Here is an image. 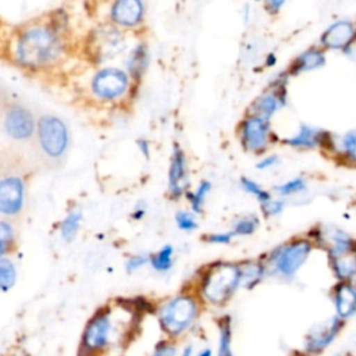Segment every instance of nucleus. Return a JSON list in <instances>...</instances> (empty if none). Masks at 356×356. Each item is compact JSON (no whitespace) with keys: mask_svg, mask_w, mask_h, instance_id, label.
<instances>
[{"mask_svg":"<svg viewBox=\"0 0 356 356\" xmlns=\"http://www.w3.org/2000/svg\"><path fill=\"white\" fill-rule=\"evenodd\" d=\"M61 53L58 33L49 25H33L22 31L15 42L14 56L18 64L40 68L51 64Z\"/></svg>","mask_w":356,"mask_h":356,"instance_id":"obj_1","label":"nucleus"},{"mask_svg":"<svg viewBox=\"0 0 356 356\" xmlns=\"http://www.w3.org/2000/svg\"><path fill=\"white\" fill-rule=\"evenodd\" d=\"M241 286V267L235 263L217 261L209 267L200 281L203 298L214 305L222 306Z\"/></svg>","mask_w":356,"mask_h":356,"instance_id":"obj_2","label":"nucleus"},{"mask_svg":"<svg viewBox=\"0 0 356 356\" xmlns=\"http://www.w3.org/2000/svg\"><path fill=\"white\" fill-rule=\"evenodd\" d=\"M26 178L17 163H0V214L17 217L25 202Z\"/></svg>","mask_w":356,"mask_h":356,"instance_id":"obj_3","label":"nucleus"},{"mask_svg":"<svg viewBox=\"0 0 356 356\" xmlns=\"http://www.w3.org/2000/svg\"><path fill=\"white\" fill-rule=\"evenodd\" d=\"M199 313V305L192 295H177L159 309V323L168 335H179L192 325Z\"/></svg>","mask_w":356,"mask_h":356,"instance_id":"obj_4","label":"nucleus"},{"mask_svg":"<svg viewBox=\"0 0 356 356\" xmlns=\"http://www.w3.org/2000/svg\"><path fill=\"white\" fill-rule=\"evenodd\" d=\"M312 249L313 246L309 239H293L273 250L268 256L267 264L277 275L291 278L306 263Z\"/></svg>","mask_w":356,"mask_h":356,"instance_id":"obj_5","label":"nucleus"},{"mask_svg":"<svg viewBox=\"0 0 356 356\" xmlns=\"http://www.w3.org/2000/svg\"><path fill=\"white\" fill-rule=\"evenodd\" d=\"M113 334L114 321L111 309L104 307L88 321L82 334L79 356H92L96 352L104 350L111 343Z\"/></svg>","mask_w":356,"mask_h":356,"instance_id":"obj_6","label":"nucleus"},{"mask_svg":"<svg viewBox=\"0 0 356 356\" xmlns=\"http://www.w3.org/2000/svg\"><path fill=\"white\" fill-rule=\"evenodd\" d=\"M38 142L47 157H61L68 147V129L65 124L54 115L42 117L38 122Z\"/></svg>","mask_w":356,"mask_h":356,"instance_id":"obj_7","label":"nucleus"},{"mask_svg":"<svg viewBox=\"0 0 356 356\" xmlns=\"http://www.w3.org/2000/svg\"><path fill=\"white\" fill-rule=\"evenodd\" d=\"M270 139L268 120L256 114L249 115L241 125V142L245 150L261 153L266 150Z\"/></svg>","mask_w":356,"mask_h":356,"instance_id":"obj_8","label":"nucleus"},{"mask_svg":"<svg viewBox=\"0 0 356 356\" xmlns=\"http://www.w3.org/2000/svg\"><path fill=\"white\" fill-rule=\"evenodd\" d=\"M128 88V76L122 70L104 68L100 70L92 82L95 95L100 99L113 100L120 97Z\"/></svg>","mask_w":356,"mask_h":356,"instance_id":"obj_9","label":"nucleus"},{"mask_svg":"<svg viewBox=\"0 0 356 356\" xmlns=\"http://www.w3.org/2000/svg\"><path fill=\"white\" fill-rule=\"evenodd\" d=\"M343 325V320H341L338 316L330 317L317 325H314L306 339H305V350L309 355H318L321 353L330 343L334 342L337 335L339 334L341 328Z\"/></svg>","mask_w":356,"mask_h":356,"instance_id":"obj_10","label":"nucleus"},{"mask_svg":"<svg viewBox=\"0 0 356 356\" xmlns=\"http://www.w3.org/2000/svg\"><path fill=\"white\" fill-rule=\"evenodd\" d=\"M4 129L8 136L17 140L28 139L35 132V120L31 111L24 107H11L4 117Z\"/></svg>","mask_w":356,"mask_h":356,"instance_id":"obj_11","label":"nucleus"},{"mask_svg":"<svg viewBox=\"0 0 356 356\" xmlns=\"http://www.w3.org/2000/svg\"><path fill=\"white\" fill-rule=\"evenodd\" d=\"M189 185V171L185 153L175 145L171 156V164L168 171V192L171 197L178 199Z\"/></svg>","mask_w":356,"mask_h":356,"instance_id":"obj_12","label":"nucleus"},{"mask_svg":"<svg viewBox=\"0 0 356 356\" xmlns=\"http://www.w3.org/2000/svg\"><path fill=\"white\" fill-rule=\"evenodd\" d=\"M122 36L113 26L100 28L95 32L90 46L95 57L100 61L108 60L122 50Z\"/></svg>","mask_w":356,"mask_h":356,"instance_id":"obj_13","label":"nucleus"},{"mask_svg":"<svg viewBox=\"0 0 356 356\" xmlns=\"http://www.w3.org/2000/svg\"><path fill=\"white\" fill-rule=\"evenodd\" d=\"M355 35V28L350 21H337L332 25H330L323 36H321V44L328 49H343L352 44Z\"/></svg>","mask_w":356,"mask_h":356,"instance_id":"obj_14","label":"nucleus"},{"mask_svg":"<svg viewBox=\"0 0 356 356\" xmlns=\"http://www.w3.org/2000/svg\"><path fill=\"white\" fill-rule=\"evenodd\" d=\"M143 4L140 0H115L111 8V18L122 26H135L142 21Z\"/></svg>","mask_w":356,"mask_h":356,"instance_id":"obj_15","label":"nucleus"},{"mask_svg":"<svg viewBox=\"0 0 356 356\" xmlns=\"http://www.w3.org/2000/svg\"><path fill=\"white\" fill-rule=\"evenodd\" d=\"M334 305L337 316L341 320H348L353 317L356 312V291L350 281H341L334 288Z\"/></svg>","mask_w":356,"mask_h":356,"instance_id":"obj_16","label":"nucleus"},{"mask_svg":"<svg viewBox=\"0 0 356 356\" xmlns=\"http://www.w3.org/2000/svg\"><path fill=\"white\" fill-rule=\"evenodd\" d=\"M285 143L298 149H312L316 146H325L331 143L330 135L321 129L302 125L296 135L285 139Z\"/></svg>","mask_w":356,"mask_h":356,"instance_id":"obj_17","label":"nucleus"},{"mask_svg":"<svg viewBox=\"0 0 356 356\" xmlns=\"http://www.w3.org/2000/svg\"><path fill=\"white\" fill-rule=\"evenodd\" d=\"M318 239H323V243L328 242L330 246L327 248L330 259L343 256L348 253H355V241L353 238L338 228H331L328 232H323L318 236Z\"/></svg>","mask_w":356,"mask_h":356,"instance_id":"obj_18","label":"nucleus"},{"mask_svg":"<svg viewBox=\"0 0 356 356\" xmlns=\"http://www.w3.org/2000/svg\"><path fill=\"white\" fill-rule=\"evenodd\" d=\"M278 89V88H277ZM284 95H281V90H271L268 93H264L253 103V114L263 117L266 120H270V117L284 104Z\"/></svg>","mask_w":356,"mask_h":356,"instance_id":"obj_19","label":"nucleus"},{"mask_svg":"<svg viewBox=\"0 0 356 356\" xmlns=\"http://www.w3.org/2000/svg\"><path fill=\"white\" fill-rule=\"evenodd\" d=\"M334 274L339 281H352L356 273L355 253H348L343 256L330 259Z\"/></svg>","mask_w":356,"mask_h":356,"instance_id":"obj_20","label":"nucleus"},{"mask_svg":"<svg viewBox=\"0 0 356 356\" xmlns=\"http://www.w3.org/2000/svg\"><path fill=\"white\" fill-rule=\"evenodd\" d=\"M324 64V53L320 51L318 49H310L305 53H302L292 64L291 71L293 74L302 72V71H309L318 68Z\"/></svg>","mask_w":356,"mask_h":356,"instance_id":"obj_21","label":"nucleus"},{"mask_svg":"<svg viewBox=\"0 0 356 356\" xmlns=\"http://www.w3.org/2000/svg\"><path fill=\"white\" fill-rule=\"evenodd\" d=\"M241 267V285L246 288L254 286L266 274V266L257 261H248L245 264H239Z\"/></svg>","mask_w":356,"mask_h":356,"instance_id":"obj_22","label":"nucleus"},{"mask_svg":"<svg viewBox=\"0 0 356 356\" xmlns=\"http://www.w3.org/2000/svg\"><path fill=\"white\" fill-rule=\"evenodd\" d=\"M232 330L229 316H224L218 321V350L217 356H234L232 355Z\"/></svg>","mask_w":356,"mask_h":356,"instance_id":"obj_23","label":"nucleus"},{"mask_svg":"<svg viewBox=\"0 0 356 356\" xmlns=\"http://www.w3.org/2000/svg\"><path fill=\"white\" fill-rule=\"evenodd\" d=\"M81 221H82V211L79 209H74L65 216V218L60 225V234L64 241L71 242L76 236L81 227Z\"/></svg>","mask_w":356,"mask_h":356,"instance_id":"obj_24","label":"nucleus"},{"mask_svg":"<svg viewBox=\"0 0 356 356\" xmlns=\"http://www.w3.org/2000/svg\"><path fill=\"white\" fill-rule=\"evenodd\" d=\"M149 264L156 271H168L174 264V248L171 245H164L157 253L149 257Z\"/></svg>","mask_w":356,"mask_h":356,"instance_id":"obj_25","label":"nucleus"},{"mask_svg":"<svg viewBox=\"0 0 356 356\" xmlns=\"http://www.w3.org/2000/svg\"><path fill=\"white\" fill-rule=\"evenodd\" d=\"M15 242L14 227L6 220H0V259L15 249Z\"/></svg>","mask_w":356,"mask_h":356,"instance_id":"obj_26","label":"nucleus"},{"mask_svg":"<svg viewBox=\"0 0 356 356\" xmlns=\"http://www.w3.org/2000/svg\"><path fill=\"white\" fill-rule=\"evenodd\" d=\"M211 191V182L209 181H202L197 188L193 191V192H186V197L191 203V207L195 213H200L202 209H203V203L207 197V195L210 193Z\"/></svg>","mask_w":356,"mask_h":356,"instance_id":"obj_27","label":"nucleus"},{"mask_svg":"<svg viewBox=\"0 0 356 356\" xmlns=\"http://www.w3.org/2000/svg\"><path fill=\"white\" fill-rule=\"evenodd\" d=\"M17 280V270L8 259H0V292H6L14 286Z\"/></svg>","mask_w":356,"mask_h":356,"instance_id":"obj_28","label":"nucleus"},{"mask_svg":"<svg viewBox=\"0 0 356 356\" xmlns=\"http://www.w3.org/2000/svg\"><path fill=\"white\" fill-rule=\"evenodd\" d=\"M146 65V49L143 46H138L128 60V70L132 76L139 78Z\"/></svg>","mask_w":356,"mask_h":356,"instance_id":"obj_29","label":"nucleus"},{"mask_svg":"<svg viewBox=\"0 0 356 356\" xmlns=\"http://www.w3.org/2000/svg\"><path fill=\"white\" fill-rule=\"evenodd\" d=\"M274 189L280 196H292V195L300 193L306 189V181L302 177H296V178H292L281 185H277Z\"/></svg>","mask_w":356,"mask_h":356,"instance_id":"obj_30","label":"nucleus"},{"mask_svg":"<svg viewBox=\"0 0 356 356\" xmlns=\"http://www.w3.org/2000/svg\"><path fill=\"white\" fill-rule=\"evenodd\" d=\"M259 227V218L254 216H245L242 218H239L232 228V235H250L253 234Z\"/></svg>","mask_w":356,"mask_h":356,"instance_id":"obj_31","label":"nucleus"},{"mask_svg":"<svg viewBox=\"0 0 356 356\" xmlns=\"http://www.w3.org/2000/svg\"><path fill=\"white\" fill-rule=\"evenodd\" d=\"M241 186L248 192V193H250V195H253L254 197H257V200L261 203V202H266V200H268L270 197H271V195L266 191V189H263L256 181H253V179H250V178H245V177H242L241 178Z\"/></svg>","mask_w":356,"mask_h":356,"instance_id":"obj_32","label":"nucleus"},{"mask_svg":"<svg viewBox=\"0 0 356 356\" xmlns=\"http://www.w3.org/2000/svg\"><path fill=\"white\" fill-rule=\"evenodd\" d=\"M175 222L181 231L191 232L197 228V221L193 216V213H189L186 210H179L175 213Z\"/></svg>","mask_w":356,"mask_h":356,"instance_id":"obj_33","label":"nucleus"},{"mask_svg":"<svg viewBox=\"0 0 356 356\" xmlns=\"http://www.w3.org/2000/svg\"><path fill=\"white\" fill-rule=\"evenodd\" d=\"M341 150L349 161H352V163L355 161V157H356V136H355L353 131H349L341 139Z\"/></svg>","mask_w":356,"mask_h":356,"instance_id":"obj_34","label":"nucleus"},{"mask_svg":"<svg viewBox=\"0 0 356 356\" xmlns=\"http://www.w3.org/2000/svg\"><path fill=\"white\" fill-rule=\"evenodd\" d=\"M284 210V203L281 200L270 197L266 202H261V211L266 217H274L278 216Z\"/></svg>","mask_w":356,"mask_h":356,"instance_id":"obj_35","label":"nucleus"},{"mask_svg":"<svg viewBox=\"0 0 356 356\" xmlns=\"http://www.w3.org/2000/svg\"><path fill=\"white\" fill-rule=\"evenodd\" d=\"M149 263V257L145 254H135L132 257H129L125 263V268L128 273H134L139 268H142L143 266H146Z\"/></svg>","mask_w":356,"mask_h":356,"instance_id":"obj_36","label":"nucleus"},{"mask_svg":"<svg viewBox=\"0 0 356 356\" xmlns=\"http://www.w3.org/2000/svg\"><path fill=\"white\" fill-rule=\"evenodd\" d=\"M152 356H177V348L168 341H161L154 346Z\"/></svg>","mask_w":356,"mask_h":356,"instance_id":"obj_37","label":"nucleus"},{"mask_svg":"<svg viewBox=\"0 0 356 356\" xmlns=\"http://www.w3.org/2000/svg\"><path fill=\"white\" fill-rule=\"evenodd\" d=\"M232 232H216L207 236V241L210 243H217V245H225L229 243L232 239Z\"/></svg>","mask_w":356,"mask_h":356,"instance_id":"obj_38","label":"nucleus"},{"mask_svg":"<svg viewBox=\"0 0 356 356\" xmlns=\"http://www.w3.org/2000/svg\"><path fill=\"white\" fill-rule=\"evenodd\" d=\"M277 163H278V157L273 154V156H267V157H264L263 160H260V161L256 164V167H257L259 170H267V168L275 165Z\"/></svg>","mask_w":356,"mask_h":356,"instance_id":"obj_39","label":"nucleus"},{"mask_svg":"<svg viewBox=\"0 0 356 356\" xmlns=\"http://www.w3.org/2000/svg\"><path fill=\"white\" fill-rule=\"evenodd\" d=\"M284 3H285V0H267V8L271 13H277L282 7Z\"/></svg>","mask_w":356,"mask_h":356,"instance_id":"obj_40","label":"nucleus"},{"mask_svg":"<svg viewBox=\"0 0 356 356\" xmlns=\"http://www.w3.org/2000/svg\"><path fill=\"white\" fill-rule=\"evenodd\" d=\"M138 146H139L140 152H142L146 157H149V143H147L145 139H140V140L138 142Z\"/></svg>","mask_w":356,"mask_h":356,"instance_id":"obj_41","label":"nucleus"},{"mask_svg":"<svg viewBox=\"0 0 356 356\" xmlns=\"http://www.w3.org/2000/svg\"><path fill=\"white\" fill-rule=\"evenodd\" d=\"M145 214H146V210H145L143 207H136V209L134 210V213H132V217H134L135 220H140V218L145 217Z\"/></svg>","mask_w":356,"mask_h":356,"instance_id":"obj_42","label":"nucleus"},{"mask_svg":"<svg viewBox=\"0 0 356 356\" xmlns=\"http://www.w3.org/2000/svg\"><path fill=\"white\" fill-rule=\"evenodd\" d=\"M197 356H213V352L210 348H204L197 353Z\"/></svg>","mask_w":356,"mask_h":356,"instance_id":"obj_43","label":"nucleus"},{"mask_svg":"<svg viewBox=\"0 0 356 356\" xmlns=\"http://www.w3.org/2000/svg\"><path fill=\"white\" fill-rule=\"evenodd\" d=\"M181 356H192V346H191V345L186 346V348L182 350Z\"/></svg>","mask_w":356,"mask_h":356,"instance_id":"obj_44","label":"nucleus"},{"mask_svg":"<svg viewBox=\"0 0 356 356\" xmlns=\"http://www.w3.org/2000/svg\"><path fill=\"white\" fill-rule=\"evenodd\" d=\"M293 356H302V355H293Z\"/></svg>","mask_w":356,"mask_h":356,"instance_id":"obj_45","label":"nucleus"}]
</instances>
